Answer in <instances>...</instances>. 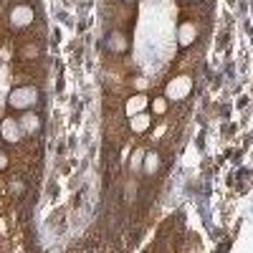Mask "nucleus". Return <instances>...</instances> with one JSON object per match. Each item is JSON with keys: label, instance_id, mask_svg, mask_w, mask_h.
<instances>
[{"label": "nucleus", "instance_id": "nucleus-12", "mask_svg": "<svg viewBox=\"0 0 253 253\" xmlns=\"http://www.w3.org/2000/svg\"><path fill=\"white\" fill-rule=\"evenodd\" d=\"M139 165H142V150H137L132 157V170H139Z\"/></svg>", "mask_w": 253, "mask_h": 253}, {"label": "nucleus", "instance_id": "nucleus-3", "mask_svg": "<svg viewBox=\"0 0 253 253\" xmlns=\"http://www.w3.org/2000/svg\"><path fill=\"white\" fill-rule=\"evenodd\" d=\"M0 134H3L5 142H20V137H23V126H20V122L15 119H5L3 124H0Z\"/></svg>", "mask_w": 253, "mask_h": 253}, {"label": "nucleus", "instance_id": "nucleus-13", "mask_svg": "<svg viewBox=\"0 0 253 253\" xmlns=\"http://www.w3.org/2000/svg\"><path fill=\"white\" fill-rule=\"evenodd\" d=\"M3 167H8V157H5L3 152H0V170H3Z\"/></svg>", "mask_w": 253, "mask_h": 253}, {"label": "nucleus", "instance_id": "nucleus-10", "mask_svg": "<svg viewBox=\"0 0 253 253\" xmlns=\"http://www.w3.org/2000/svg\"><path fill=\"white\" fill-rule=\"evenodd\" d=\"M157 165H160V160H157V155H147V165H144V170L147 172H157Z\"/></svg>", "mask_w": 253, "mask_h": 253}, {"label": "nucleus", "instance_id": "nucleus-1", "mask_svg": "<svg viewBox=\"0 0 253 253\" xmlns=\"http://www.w3.org/2000/svg\"><path fill=\"white\" fill-rule=\"evenodd\" d=\"M10 107L13 109H31L33 104L38 101V91L33 89V86H20V89H15L13 94H10Z\"/></svg>", "mask_w": 253, "mask_h": 253}, {"label": "nucleus", "instance_id": "nucleus-8", "mask_svg": "<svg viewBox=\"0 0 253 253\" xmlns=\"http://www.w3.org/2000/svg\"><path fill=\"white\" fill-rule=\"evenodd\" d=\"M107 46H109V51L119 53V51H124V48H126V38H124L122 33H112V36H109V41H107Z\"/></svg>", "mask_w": 253, "mask_h": 253}, {"label": "nucleus", "instance_id": "nucleus-4", "mask_svg": "<svg viewBox=\"0 0 253 253\" xmlns=\"http://www.w3.org/2000/svg\"><path fill=\"white\" fill-rule=\"evenodd\" d=\"M10 20H13V26H18V28L31 26V20H33V10H31V5H18V8L13 10Z\"/></svg>", "mask_w": 253, "mask_h": 253}, {"label": "nucleus", "instance_id": "nucleus-6", "mask_svg": "<svg viewBox=\"0 0 253 253\" xmlns=\"http://www.w3.org/2000/svg\"><path fill=\"white\" fill-rule=\"evenodd\" d=\"M177 36H180V46H190L195 41V36H198V28L193 23H182L180 31H177Z\"/></svg>", "mask_w": 253, "mask_h": 253}, {"label": "nucleus", "instance_id": "nucleus-7", "mask_svg": "<svg viewBox=\"0 0 253 253\" xmlns=\"http://www.w3.org/2000/svg\"><path fill=\"white\" fill-rule=\"evenodd\" d=\"M150 122H152V119H150V114L139 112V114H134V117H132V124H129V126H132L134 132H147V129H150Z\"/></svg>", "mask_w": 253, "mask_h": 253}, {"label": "nucleus", "instance_id": "nucleus-14", "mask_svg": "<svg viewBox=\"0 0 253 253\" xmlns=\"http://www.w3.org/2000/svg\"><path fill=\"white\" fill-rule=\"evenodd\" d=\"M129 3H132V0H129Z\"/></svg>", "mask_w": 253, "mask_h": 253}, {"label": "nucleus", "instance_id": "nucleus-2", "mask_svg": "<svg viewBox=\"0 0 253 253\" xmlns=\"http://www.w3.org/2000/svg\"><path fill=\"white\" fill-rule=\"evenodd\" d=\"M190 89H193V81H190L187 76H180V79L170 81V86H167V99L180 101V99H185L190 94Z\"/></svg>", "mask_w": 253, "mask_h": 253}, {"label": "nucleus", "instance_id": "nucleus-11", "mask_svg": "<svg viewBox=\"0 0 253 253\" xmlns=\"http://www.w3.org/2000/svg\"><path fill=\"white\" fill-rule=\"evenodd\" d=\"M152 109H155L157 114H162V112L167 109V101H165V99H155V101H152Z\"/></svg>", "mask_w": 253, "mask_h": 253}, {"label": "nucleus", "instance_id": "nucleus-5", "mask_svg": "<svg viewBox=\"0 0 253 253\" xmlns=\"http://www.w3.org/2000/svg\"><path fill=\"white\" fill-rule=\"evenodd\" d=\"M147 104H150V99H147L144 94H137V96H132L129 101H126V114H129V117H134V114L144 112V109H147Z\"/></svg>", "mask_w": 253, "mask_h": 253}, {"label": "nucleus", "instance_id": "nucleus-9", "mask_svg": "<svg viewBox=\"0 0 253 253\" xmlns=\"http://www.w3.org/2000/svg\"><path fill=\"white\" fill-rule=\"evenodd\" d=\"M38 122H41V119H38L36 114H28V117L20 119V126H23L26 132H36V129H38Z\"/></svg>", "mask_w": 253, "mask_h": 253}]
</instances>
